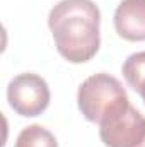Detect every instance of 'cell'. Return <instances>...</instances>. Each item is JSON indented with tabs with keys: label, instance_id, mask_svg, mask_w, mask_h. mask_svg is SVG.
Masks as SVG:
<instances>
[{
	"label": "cell",
	"instance_id": "6da1fadb",
	"mask_svg": "<svg viewBox=\"0 0 145 147\" xmlns=\"http://www.w3.org/2000/svg\"><path fill=\"white\" fill-rule=\"evenodd\" d=\"M58 53L70 63L89 62L101 46V12L92 0H60L48 16Z\"/></svg>",
	"mask_w": 145,
	"mask_h": 147
},
{
	"label": "cell",
	"instance_id": "7a4b0ae2",
	"mask_svg": "<svg viewBox=\"0 0 145 147\" xmlns=\"http://www.w3.org/2000/svg\"><path fill=\"white\" fill-rule=\"evenodd\" d=\"M128 94L121 82L109 74H94L87 77L77 92V105L85 120L101 123L111 111L126 105Z\"/></svg>",
	"mask_w": 145,
	"mask_h": 147
},
{
	"label": "cell",
	"instance_id": "3957f363",
	"mask_svg": "<svg viewBox=\"0 0 145 147\" xmlns=\"http://www.w3.org/2000/svg\"><path fill=\"white\" fill-rule=\"evenodd\" d=\"M145 134V116L130 101L99 123V137L106 147H135Z\"/></svg>",
	"mask_w": 145,
	"mask_h": 147
},
{
	"label": "cell",
	"instance_id": "277c9868",
	"mask_svg": "<svg viewBox=\"0 0 145 147\" xmlns=\"http://www.w3.org/2000/svg\"><path fill=\"white\" fill-rule=\"evenodd\" d=\"M48 82L38 74H19L7 86V101L21 116L33 118L41 115L50 105Z\"/></svg>",
	"mask_w": 145,
	"mask_h": 147
},
{
	"label": "cell",
	"instance_id": "5b68a950",
	"mask_svg": "<svg viewBox=\"0 0 145 147\" xmlns=\"http://www.w3.org/2000/svg\"><path fill=\"white\" fill-rule=\"evenodd\" d=\"M114 29L126 41H145V0H121L114 10Z\"/></svg>",
	"mask_w": 145,
	"mask_h": 147
},
{
	"label": "cell",
	"instance_id": "8992f818",
	"mask_svg": "<svg viewBox=\"0 0 145 147\" xmlns=\"http://www.w3.org/2000/svg\"><path fill=\"white\" fill-rule=\"evenodd\" d=\"M121 74L126 80V84L137 91L145 103V51H137L132 53L123 67H121Z\"/></svg>",
	"mask_w": 145,
	"mask_h": 147
},
{
	"label": "cell",
	"instance_id": "52a82bcc",
	"mask_svg": "<svg viewBox=\"0 0 145 147\" xmlns=\"http://www.w3.org/2000/svg\"><path fill=\"white\" fill-rule=\"evenodd\" d=\"M14 147H58V142L48 128L41 125H29L21 130Z\"/></svg>",
	"mask_w": 145,
	"mask_h": 147
},
{
	"label": "cell",
	"instance_id": "ba28073f",
	"mask_svg": "<svg viewBox=\"0 0 145 147\" xmlns=\"http://www.w3.org/2000/svg\"><path fill=\"white\" fill-rule=\"evenodd\" d=\"M135 147H145V134H144V137L140 139V142H138V144H137Z\"/></svg>",
	"mask_w": 145,
	"mask_h": 147
}]
</instances>
